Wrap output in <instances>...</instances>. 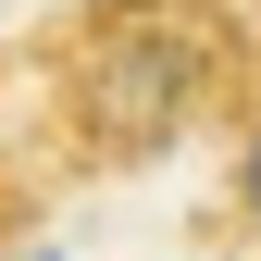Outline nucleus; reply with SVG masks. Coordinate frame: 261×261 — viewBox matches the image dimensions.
<instances>
[{
    "mask_svg": "<svg viewBox=\"0 0 261 261\" xmlns=\"http://www.w3.org/2000/svg\"><path fill=\"white\" fill-rule=\"evenodd\" d=\"M249 25L237 0H75L50 25V112L87 174H137L237 112Z\"/></svg>",
    "mask_w": 261,
    "mask_h": 261,
    "instance_id": "nucleus-1",
    "label": "nucleus"
},
{
    "mask_svg": "<svg viewBox=\"0 0 261 261\" xmlns=\"http://www.w3.org/2000/svg\"><path fill=\"white\" fill-rule=\"evenodd\" d=\"M25 224H38V187H25L13 162H0V249H25Z\"/></svg>",
    "mask_w": 261,
    "mask_h": 261,
    "instance_id": "nucleus-2",
    "label": "nucleus"
},
{
    "mask_svg": "<svg viewBox=\"0 0 261 261\" xmlns=\"http://www.w3.org/2000/svg\"><path fill=\"white\" fill-rule=\"evenodd\" d=\"M237 212L261 224V112H249V137H237Z\"/></svg>",
    "mask_w": 261,
    "mask_h": 261,
    "instance_id": "nucleus-3",
    "label": "nucleus"
},
{
    "mask_svg": "<svg viewBox=\"0 0 261 261\" xmlns=\"http://www.w3.org/2000/svg\"><path fill=\"white\" fill-rule=\"evenodd\" d=\"M38 261H50V249H38Z\"/></svg>",
    "mask_w": 261,
    "mask_h": 261,
    "instance_id": "nucleus-4",
    "label": "nucleus"
}]
</instances>
